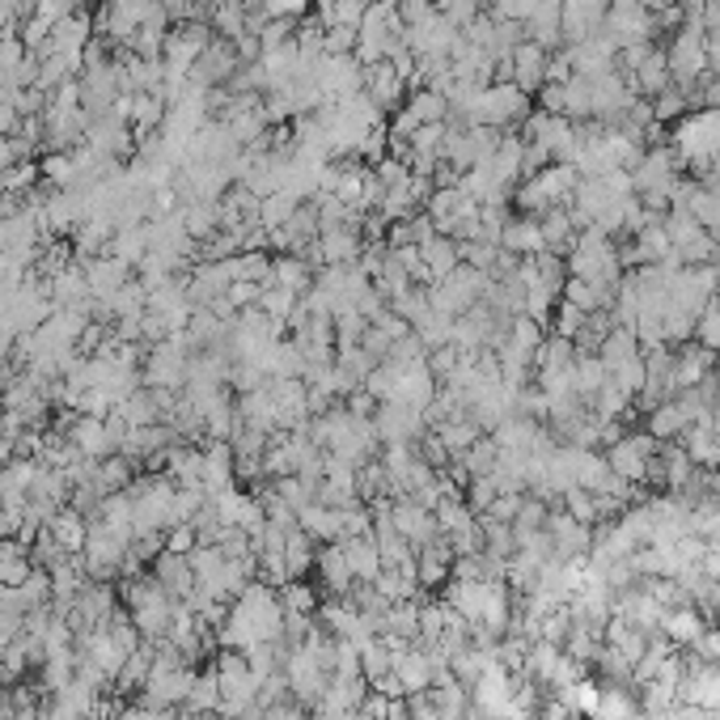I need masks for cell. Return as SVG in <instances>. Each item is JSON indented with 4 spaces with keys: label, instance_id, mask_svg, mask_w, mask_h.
<instances>
[{
    "label": "cell",
    "instance_id": "6da1fadb",
    "mask_svg": "<svg viewBox=\"0 0 720 720\" xmlns=\"http://www.w3.org/2000/svg\"><path fill=\"white\" fill-rule=\"evenodd\" d=\"M123 610L137 623L140 636L149 640V644H157L174 628L178 598H170L166 589L153 581V572H137V577H123Z\"/></svg>",
    "mask_w": 720,
    "mask_h": 720
},
{
    "label": "cell",
    "instance_id": "7a4b0ae2",
    "mask_svg": "<svg viewBox=\"0 0 720 720\" xmlns=\"http://www.w3.org/2000/svg\"><path fill=\"white\" fill-rule=\"evenodd\" d=\"M128 547H132V534H119L107 522L89 517L85 530V552L81 564L89 572V581H123V568H128Z\"/></svg>",
    "mask_w": 720,
    "mask_h": 720
},
{
    "label": "cell",
    "instance_id": "3957f363",
    "mask_svg": "<svg viewBox=\"0 0 720 720\" xmlns=\"http://www.w3.org/2000/svg\"><path fill=\"white\" fill-rule=\"evenodd\" d=\"M140 378H144L149 390H170V394H178V390L187 386V378H192V343H187V331H174L170 339L153 343L149 357L140 360Z\"/></svg>",
    "mask_w": 720,
    "mask_h": 720
},
{
    "label": "cell",
    "instance_id": "277c9868",
    "mask_svg": "<svg viewBox=\"0 0 720 720\" xmlns=\"http://www.w3.org/2000/svg\"><path fill=\"white\" fill-rule=\"evenodd\" d=\"M212 669H217V678H221V708H217V717L242 720L247 712L259 708V678H254V669H250L247 653L225 648Z\"/></svg>",
    "mask_w": 720,
    "mask_h": 720
},
{
    "label": "cell",
    "instance_id": "5b68a950",
    "mask_svg": "<svg viewBox=\"0 0 720 720\" xmlns=\"http://www.w3.org/2000/svg\"><path fill=\"white\" fill-rule=\"evenodd\" d=\"M284 683H288V695L314 712L323 691H327V683H331V674H327V665L318 662V653L309 644H297V648L284 653Z\"/></svg>",
    "mask_w": 720,
    "mask_h": 720
},
{
    "label": "cell",
    "instance_id": "8992f818",
    "mask_svg": "<svg viewBox=\"0 0 720 720\" xmlns=\"http://www.w3.org/2000/svg\"><path fill=\"white\" fill-rule=\"evenodd\" d=\"M662 445L665 441H657V437H648L644 428H636V433H628V437H619L614 445H607L602 454H607L610 471L640 488V483H644V474H648L653 454H662Z\"/></svg>",
    "mask_w": 720,
    "mask_h": 720
},
{
    "label": "cell",
    "instance_id": "52a82bcc",
    "mask_svg": "<svg viewBox=\"0 0 720 720\" xmlns=\"http://www.w3.org/2000/svg\"><path fill=\"white\" fill-rule=\"evenodd\" d=\"M373 433L382 445H416L428 433V419L419 407H407V403H378Z\"/></svg>",
    "mask_w": 720,
    "mask_h": 720
},
{
    "label": "cell",
    "instance_id": "ba28073f",
    "mask_svg": "<svg viewBox=\"0 0 720 720\" xmlns=\"http://www.w3.org/2000/svg\"><path fill=\"white\" fill-rule=\"evenodd\" d=\"M547 534H552V547H555V559H559V564L581 559V555H589V547H593V526H581L568 509H552V513H547Z\"/></svg>",
    "mask_w": 720,
    "mask_h": 720
},
{
    "label": "cell",
    "instance_id": "9c48e42d",
    "mask_svg": "<svg viewBox=\"0 0 720 720\" xmlns=\"http://www.w3.org/2000/svg\"><path fill=\"white\" fill-rule=\"evenodd\" d=\"M390 522H394V530H399L416 552L419 547H428L433 538H441L433 509H424L416 500H394V504H390Z\"/></svg>",
    "mask_w": 720,
    "mask_h": 720
},
{
    "label": "cell",
    "instance_id": "30bf717a",
    "mask_svg": "<svg viewBox=\"0 0 720 720\" xmlns=\"http://www.w3.org/2000/svg\"><path fill=\"white\" fill-rule=\"evenodd\" d=\"M64 437L77 445L85 458H98V462L111 458V454H119V449H114V437H111V424L102 416H73L68 419V428H64Z\"/></svg>",
    "mask_w": 720,
    "mask_h": 720
},
{
    "label": "cell",
    "instance_id": "8fae6325",
    "mask_svg": "<svg viewBox=\"0 0 720 720\" xmlns=\"http://www.w3.org/2000/svg\"><path fill=\"white\" fill-rule=\"evenodd\" d=\"M314 572H318V581H323V593H327V598H348V593L357 589V577H352V568H348V555H343V547H339V543H327V547H318Z\"/></svg>",
    "mask_w": 720,
    "mask_h": 720
},
{
    "label": "cell",
    "instance_id": "7c38bea8",
    "mask_svg": "<svg viewBox=\"0 0 720 720\" xmlns=\"http://www.w3.org/2000/svg\"><path fill=\"white\" fill-rule=\"evenodd\" d=\"M199 483H204L208 497H217L225 488H238V458H233L229 441L204 445V474H199Z\"/></svg>",
    "mask_w": 720,
    "mask_h": 720
},
{
    "label": "cell",
    "instance_id": "4fadbf2b",
    "mask_svg": "<svg viewBox=\"0 0 720 720\" xmlns=\"http://www.w3.org/2000/svg\"><path fill=\"white\" fill-rule=\"evenodd\" d=\"M712 623L699 614V610L691 607V602H683V607H669L662 614V636L674 644V648H695L699 640H703V632H708Z\"/></svg>",
    "mask_w": 720,
    "mask_h": 720
},
{
    "label": "cell",
    "instance_id": "5bb4252c",
    "mask_svg": "<svg viewBox=\"0 0 720 720\" xmlns=\"http://www.w3.org/2000/svg\"><path fill=\"white\" fill-rule=\"evenodd\" d=\"M678 445L687 449L695 467H708V471H720V433H717V416L699 419V424H687Z\"/></svg>",
    "mask_w": 720,
    "mask_h": 720
},
{
    "label": "cell",
    "instance_id": "9a60e30c",
    "mask_svg": "<svg viewBox=\"0 0 720 720\" xmlns=\"http://www.w3.org/2000/svg\"><path fill=\"white\" fill-rule=\"evenodd\" d=\"M717 369V352H708V348H699L695 339L687 343H678L674 348V394L687 386H699L708 373Z\"/></svg>",
    "mask_w": 720,
    "mask_h": 720
},
{
    "label": "cell",
    "instance_id": "2e32d148",
    "mask_svg": "<svg viewBox=\"0 0 720 720\" xmlns=\"http://www.w3.org/2000/svg\"><path fill=\"white\" fill-rule=\"evenodd\" d=\"M153 581L166 589L170 598H178V602H187L195 593V572H192V559L187 555H174V552H162L153 559Z\"/></svg>",
    "mask_w": 720,
    "mask_h": 720
},
{
    "label": "cell",
    "instance_id": "e0dca14e",
    "mask_svg": "<svg viewBox=\"0 0 720 720\" xmlns=\"http://www.w3.org/2000/svg\"><path fill=\"white\" fill-rule=\"evenodd\" d=\"M297 526H302L318 547L339 543V538H343V509H331V504H323V500H309L305 509H297Z\"/></svg>",
    "mask_w": 720,
    "mask_h": 720
},
{
    "label": "cell",
    "instance_id": "ac0fdd59",
    "mask_svg": "<svg viewBox=\"0 0 720 720\" xmlns=\"http://www.w3.org/2000/svg\"><path fill=\"white\" fill-rule=\"evenodd\" d=\"M394 678H399L403 695L433 691V653H428V648H419V644H412L407 653H399V657H394Z\"/></svg>",
    "mask_w": 720,
    "mask_h": 720
},
{
    "label": "cell",
    "instance_id": "d6986e66",
    "mask_svg": "<svg viewBox=\"0 0 720 720\" xmlns=\"http://www.w3.org/2000/svg\"><path fill=\"white\" fill-rule=\"evenodd\" d=\"M85 284H89V297L94 302H107L111 293H119L123 284H128V263L119 259V254H94L89 263H85Z\"/></svg>",
    "mask_w": 720,
    "mask_h": 720
},
{
    "label": "cell",
    "instance_id": "ffe728a7",
    "mask_svg": "<svg viewBox=\"0 0 720 720\" xmlns=\"http://www.w3.org/2000/svg\"><path fill=\"white\" fill-rule=\"evenodd\" d=\"M339 547L348 555V568L360 585H373L378 572H382V555H378V543L373 534H352V538H339Z\"/></svg>",
    "mask_w": 720,
    "mask_h": 720
},
{
    "label": "cell",
    "instance_id": "44dd1931",
    "mask_svg": "<svg viewBox=\"0 0 720 720\" xmlns=\"http://www.w3.org/2000/svg\"><path fill=\"white\" fill-rule=\"evenodd\" d=\"M488 585L492 581H445L441 602L458 610L467 623H479L483 619V602H488Z\"/></svg>",
    "mask_w": 720,
    "mask_h": 720
},
{
    "label": "cell",
    "instance_id": "7402d4cb",
    "mask_svg": "<svg viewBox=\"0 0 720 720\" xmlns=\"http://www.w3.org/2000/svg\"><path fill=\"white\" fill-rule=\"evenodd\" d=\"M433 433L441 437L449 454H462V449H471V445L483 437V424H479L467 407H458V412H449L441 424H433Z\"/></svg>",
    "mask_w": 720,
    "mask_h": 720
},
{
    "label": "cell",
    "instance_id": "603a6c76",
    "mask_svg": "<svg viewBox=\"0 0 720 720\" xmlns=\"http://www.w3.org/2000/svg\"><path fill=\"white\" fill-rule=\"evenodd\" d=\"M318 254H323L327 268H348V263H357L360 259V233L357 229H348V225L323 229V233H318Z\"/></svg>",
    "mask_w": 720,
    "mask_h": 720
},
{
    "label": "cell",
    "instance_id": "cb8c5ba5",
    "mask_svg": "<svg viewBox=\"0 0 720 720\" xmlns=\"http://www.w3.org/2000/svg\"><path fill=\"white\" fill-rule=\"evenodd\" d=\"M85 530H89V517H81L73 504H64L56 517L47 522V534L56 538V547L64 555H81L85 552Z\"/></svg>",
    "mask_w": 720,
    "mask_h": 720
},
{
    "label": "cell",
    "instance_id": "d4e9b609",
    "mask_svg": "<svg viewBox=\"0 0 720 720\" xmlns=\"http://www.w3.org/2000/svg\"><path fill=\"white\" fill-rule=\"evenodd\" d=\"M34 572V559H30V547L18 543L13 534L0 538V589H18Z\"/></svg>",
    "mask_w": 720,
    "mask_h": 720
},
{
    "label": "cell",
    "instance_id": "484cf974",
    "mask_svg": "<svg viewBox=\"0 0 720 720\" xmlns=\"http://www.w3.org/2000/svg\"><path fill=\"white\" fill-rule=\"evenodd\" d=\"M314 559H318V543H314L302 526L288 530V538H284V568H288V577H293V581H305V577L314 572Z\"/></svg>",
    "mask_w": 720,
    "mask_h": 720
},
{
    "label": "cell",
    "instance_id": "4316f807",
    "mask_svg": "<svg viewBox=\"0 0 720 720\" xmlns=\"http://www.w3.org/2000/svg\"><path fill=\"white\" fill-rule=\"evenodd\" d=\"M500 250L517 254V259H530V254H543V229L538 221H509L500 229Z\"/></svg>",
    "mask_w": 720,
    "mask_h": 720
},
{
    "label": "cell",
    "instance_id": "83f0119b",
    "mask_svg": "<svg viewBox=\"0 0 720 720\" xmlns=\"http://www.w3.org/2000/svg\"><path fill=\"white\" fill-rule=\"evenodd\" d=\"M217 708H221V678H217V669H204V674H195V687L187 695V703H183V712H192V717H217Z\"/></svg>",
    "mask_w": 720,
    "mask_h": 720
},
{
    "label": "cell",
    "instance_id": "f1b7e54d",
    "mask_svg": "<svg viewBox=\"0 0 720 720\" xmlns=\"http://www.w3.org/2000/svg\"><path fill=\"white\" fill-rule=\"evenodd\" d=\"M683 428H687V416H683V407H678L674 399L657 403V407L644 416V433H648V437H657V441H678V437H683Z\"/></svg>",
    "mask_w": 720,
    "mask_h": 720
},
{
    "label": "cell",
    "instance_id": "f546056e",
    "mask_svg": "<svg viewBox=\"0 0 720 720\" xmlns=\"http://www.w3.org/2000/svg\"><path fill=\"white\" fill-rule=\"evenodd\" d=\"M263 369H268V378L272 382H280V378H305V352L293 343V339H280L276 348L263 357Z\"/></svg>",
    "mask_w": 720,
    "mask_h": 720
},
{
    "label": "cell",
    "instance_id": "4dcf8cb0",
    "mask_svg": "<svg viewBox=\"0 0 720 720\" xmlns=\"http://www.w3.org/2000/svg\"><path fill=\"white\" fill-rule=\"evenodd\" d=\"M572 382H577V394L589 403V399L610 382L602 357H598V352H577V357H572Z\"/></svg>",
    "mask_w": 720,
    "mask_h": 720
},
{
    "label": "cell",
    "instance_id": "1f68e13d",
    "mask_svg": "<svg viewBox=\"0 0 720 720\" xmlns=\"http://www.w3.org/2000/svg\"><path fill=\"white\" fill-rule=\"evenodd\" d=\"M614 479V471H610L607 454L602 449H581L577 454V488H585V492H607V483Z\"/></svg>",
    "mask_w": 720,
    "mask_h": 720
},
{
    "label": "cell",
    "instance_id": "d6a6232c",
    "mask_svg": "<svg viewBox=\"0 0 720 720\" xmlns=\"http://www.w3.org/2000/svg\"><path fill=\"white\" fill-rule=\"evenodd\" d=\"M555 699H564L568 703V712L577 720L593 717L598 712V703H602V683L593 678V674H585L581 683H572V687H564V691H555Z\"/></svg>",
    "mask_w": 720,
    "mask_h": 720
},
{
    "label": "cell",
    "instance_id": "836d02e7",
    "mask_svg": "<svg viewBox=\"0 0 720 720\" xmlns=\"http://www.w3.org/2000/svg\"><path fill=\"white\" fill-rule=\"evenodd\" d=\"M166 474L178 483V488H187V483H199V474H204V449H195V445H174L166 454Z\"/></svg>",
    "mask_w": 720,
    "mask_h": 720
},
{
    "label": "cell",
    "instance_id": "e575fe53",
    "mask_svg": "<svg viewBox=\"0 0 720 720\" xmlns=\"http://www.w3.org/2000/svg\"><path fill=\"white\" fill-rule=\"evenodd\" d=\"M419 259H424V268H428V276H433V284L437 280H445L462 259H458V242L454 238H428L424 247H419Z\"/></svg>",
    "mask_w": 720,
    "mask_h": 720
},
{
    "label": "cell",
    "instance_id": "d590c367",
    "mask_svg": "<svg viewBox=\"0 0 720 720\" xmlns=\"http://www.w3.org/2000/svg\"><path fill=\"white\" fill-rule=\"evenodd\" d=\"M640 717V699L636 687H602V703L593 720H636Z\"/></svg>",
    "mask_w": 720,
    "mask_h": 720
},
{
    "label": "cell",
    "instance_id": "8d00e7d4",
    "mask_svg": "<svg viewBox=\"0 0 720 720\" xmlns=\"http://www.w3.org/2000/svg\"><path fill=\"white\" fill-rule=\"evenodd\" d=\"M543 339H547L543 323H534V318H526V314H517V318L509 323V335H504V343H509L517 357H526V360H534V352L543 348Z\"/></svg>",
    "mask_w": 720,
    "mask_h": 720
},
{
    "label": "cell",
    "instance_id": "74e56055",
    "mask_svg": "<svg viewBox=\"0 0 720 720\" xmlns=\"http://www.w3.org/2000/svg\"><path fill=\"white\" fill-rule=\"evenodd\" d=\"M268 284H280V288H288V293H297V297H305L309 288H314V272H309V263L305 259H276L272 263V280Z\"/></svg>",
    "mask_w": 720,
    "mask_h": 720
},
{
    "label": "cell",
    "instance_id": "f35d334b",
    "mask_svg": "<svg viewBox=\"0 0 720 720\" xmlns=\"http://www.w3.org/2000/svg\"><path fill=\"white\" fill-rule=\"evenodd\" d=\"M547 513H552V504L526 492V497H522V509H517V517H513V543H526L530 534L547 530Z\"/></svg>",
    "mask_w": 720,
    "mask_h": 720
},
{
    "label": "cell",
    "instance_id": "ab89813d",
    "mask_svg": "<svg viewBox=\"0 0 720 720\" xmlns=\"http://www.w3.org/2000/svg\"><path fill=\"white\" fill-rule=\"evenodd\" d=\"M598 357H602V364H607V373L610 369H619L623 360H632V357H640V339H636V331H628V327H614V331L602 339V348H598Z\"/></svg>",
    "mask_w": 720,
    "mask_h": 720
},
{
    "label": "cell",
    "instance_id": "60d3db41",
    "mask_svg": "<svg viewBox=\"0 0 720 720\" xmlns=\"http://www.w3.org/2000/svg\"><path fill=\"white\" fill-rule=\"evenodd\" d=\"M433 517H437V530H441V534H458V530H467L479 522L471 513V504H467V497H441V504L433 509Z\"/></svg>",
    "mask_w": 720,
    "mask_h": 720
},
{
    "label": "cell",
    "instance_id": "b9f144b4",
    "mask_svg": "<svg viewBox=\"0 0 720 720\" xmlns=\"http://www.w3.org/2000/svg\"><path fill=\"white\" fill-rule=\"evenodd\" d=\"M369 102L373 107H394L399 98H403V77L394 73V64H378L373 73H369Z\"/></svg>",
    "mask_w": 720,
    "mask_h": 720
},
{
    "label": "cell",
    "instance_id": "7bdbcfd3",
    "mask_svg": "<svg viewBox=\"0 0 720 720\" xmlns=\"http://www.w3.org/2000/svg\"><path fill=\"white\" fill-rule=\"evenodd\" d=\"M259 309H263L268 318H276V323L288 327V318L302 309V297L288 293V288H280V284H263V293H259Z\"/></svg>",
    "mask_w": 720,
    "mask_h": 720
},
{
    "label": "cell",
    "instance_id": "ee69618b",
    "mask_svg": "<svg viewBox=\"0 0 720 720\" xmlns=\"http://www.w3.org/2000/svg\"><path fill=\"white\" fill-rule=\"evenodd\" d=\"M454 458H462L471 474H492V471H497L500 445H497V437H492V433H483V437H479L471 449H462V454H454Z\"/></svg>",
    "mask_w": 720,
    "mask_h": 720
},
{
    "label": "cell",
    "instance_id": "f6af8a7d",
    "mask_svg": "<svg viewBox=\"0 0 720 720\" xmlns=\"http://www.w3.org/2000/svg\"><path fill=\"white\" fill-rule=\"evenodd\" d=\"M691 339L699 343V348H708V352H717V357H720V293L703 305V309H699Z\"/></svg>",
    "mask_w": 720,
    "mask_h": 720
},
{
    "label": "cell",
    "instance_id": "bcb514c9",
    "mask_svg": "<svg viewBox=\"0 0 720 720\" xmlns=\"http://www.w3.org/2000/svg\"><path fill=\"white\" fill-rule=\"evenodd\" d=\"M577 357V343L572 339H559V335H547L543 348L534 352V369H568Z\"/></svg>",
    "mask_w": 720,
    "mask_h": 720
},
{
    "label": "cell",
    "instance_id": "7dc6e473",
    "mask_svg": "<svg viewBox=\"0 0 720 720\" xmlns=\"http://www.w3.org/2000/svg\"><path fill=\"white\" fill-rule=\"evenodd\" d=\"M479 530H483V555L509 559V555L517 552V543H513V526H509V522H488V517H479Z\"/></svg>",
    "mask_w": 720,
    "mask_h": 720
},
{
    "label": "cell",
    "instance_id": "c3c4849f",
    "mask_svg": "<svg viewBox=\"0 0 720 720\" xmlns=\"http://www.w3.org/2000/svg\"><path fill=\"white\" fill-rule=\"evenodd\" d=\"M610 382L623 390L628 399H636L640 390H644V382H648V373H644V352L632 357V360H623L619 369H610Z\"/></svg>",
    "mask_w": 720,
    "mask_h": 720
},
{
    "label": "cell",
    "instance_id": "681fc988",
    "mask_svg": "<svg viewBox=\"0 0 720 720\" xmlns=\"http://www.w3.org/2000/svg\"><path fill=\"white\" fill-rule=\"evenodd\" d=\"M585 309H577L572 302H555V314H552V331L547 335H559V339H577L585 327Z\"/></svg>",
    "mask_w": 720,
    "mask_h": 720
},
{
    "label": "cell",
    "instance_id": "f907efd6",
    "mask_svg": "<svg viewBox=\"0 0 720 720\" xmlns=\"http://www.w3.org/2000/svg\"><path fill=\"white\" fill-rule=\"evenodd\" d=\"M280 602H284V610L314 614V610H318V593H314V585L309 581H288L284 589H280Z\"/></svg>",
    "mask_w": 720,
    "mask_h": 720
},
{
    "label": "cell",
    "instance_id": "816d5d0a",
    "mask_svg": "<svg viewBox=\"0 0 720 720\" xmlns=\"http://www.w3.org/2000/svg\"><path fill=\"white\" fill-rule=\"evenodd\" d=\"M564 509H568L581 526H598V497H593V492H585V488H568V492H564Z\"/></svg>",
    "mask_w": 720,
    "mask_h": 720
},
{
    "label": "cell",
    "instance_id": "f5cc1de1",
    "mask_svg": "<svg viewBox=\"0 0 720 720\" xmlns=\"http://www.w3.org/2000/svg\"><path fill=\"white\" fill-rule=\"evenodd\" d=\"M497 497H500L497 479H492V474H474L471 488H467V504H471L474 517H483V513H488V504H492Z\"/></svg>",
    "mask_w": 720,
    "mask_h": 720
},
{
    "label": "cell",
    "instance_id": "db71d44e",
    "mask_svg": "<svg viewBox=\"0 0 720 720\" xmlns=\"http://www.w3.org/2000/svg\"><path fill=\"white\" fill-rule=\"evenodd\" d=\"M522 497H526V492H500V497L488 504L483 517H488V522H509V526H513V517H517V509H522Z\"/></svg>",
    "mask_w": 720,
    "mask_h": 720
},
{
    "label": "cell",
    "instance_id": "11a10c76",
    "mask_svg": "<svg viewBox=\"0 0 720 720\" xmlns=\"http://www.w3.org/2000/svg\"><path fill=\"white\" fill-rule=\"evenodd\" d=\"M195 547H199V534H195L192 522H178V526H170V530H166V552L192 555Z\"/></svg>",
    "mask_w": 720,
    "mask_h": 720
},
{
    "label": "cell",
    "instance_id": "9f6ffc18",
    "mask_svg": "<svg viewBox=\"0 0 720 720\" xmlns=\"http://www.w3.org/2000/svg\"><path fill=\"white\" fill-rule=\"evenodd\" d=\"M119 720H166V712L162 708H149V703H128L123 712H119Z\"/></svg>",
    "mask_w": 720,
    "mask_h": 720
},
{
    "label": "cell",
    "instance_id": "6f0895ef",
    "mask_svg": "<svg viewBox=\"0 0 720 720\" xmlns=\"http://www.w3.org/2000/svg\"><path fill=\"white\" fill-rule=\"evenodd\" d=\"M699 568H703L708 581H720V547H708V555L699 559Z\"/></svg>",
    "mask_w": 720,
    "mask_h": 720
},
{
    "label": "cell",
    "instance_id": "680465c9",
    "mask_svg": "<svg viewBox=\"0 0 720 720\" xmlns=\"http://www.w3.org/2000/svg\"><path fill=\"white\" fill-rule=\"evenodd\" d=\"M272 4H276V9H284V13H288V9L297 13V9H302V4H309V0H272Z\"/></svg>",
    "mask_w": 720,
    "mask_h": 720
},
{
    "label": "cell",
    "instance_id": "91938a15",
    "mask_svg": "<svg viewBox=\"0 0 720 720\" xmlns=\"http://www.w3.org/2000/svg\"><path fill=\"white\" fill-rule=\"evenodd\" d=\"M166 720H199V717H192V712H183V708H174V712H166Z\"/></svg>",
    "mask_w": 720,
    "mask_h": 720
}]
</instances>
